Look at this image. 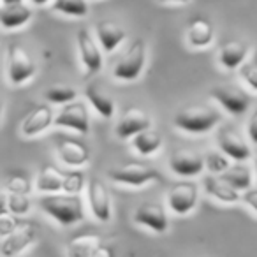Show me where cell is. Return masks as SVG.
Listing matches in <instances>:
<instances>
[{
    "label": "cell",
    "instance_id": "30bf717a",
    "mask_svg": "<svg viewBox=\"0 0 257 257\" xmlns=\"http://www.w3.org/2000/svg\"><path fill=\"white\" fill-rule=\"evenodd\" d=\"M168 208L175 215H189L199 201V187L194 182H180L168 190Z\"/></svg>",
    "mask_w": 257,
    "mask_h": 257
},
{
    "label": "cell",
    "instance_id": "f35d334b",
    "mask_svg": "<svg viewBox=\"0 0 257 257\" xmlns=\"http://www.w3.org/2000/svg\"><path fill=\"white\" fill-rule=\"evenodd\" d=\"M0 211H8V192H0Z\"/></svg>",
    "mask_w": 257,
    "mask_h": 257
},
{
    "label": "cell",
    "instance_id": "d590c367",
    "mask_svg": "<svg viewBox=\"0 0 257 257\" xmlns=\"http://www.w3.org/2000/svg\"><path fill=\"white\" fill-rule=\"evenodd\" d=\"M246 136H248L250 143L257 145V104L250 113L248 121H246Z\"/></svg>",
    "mask_w": 257,
    "mask_h": 257
},
{
    "label": "cell",
    "instance_id": "8992f818",
    "mask_svg": "<svg viewBox=\"0 0 257 257\" xmlns=\"http://www.w3.org/2000/svg\"><path fill=\"white\" fill-rule=\"evenodd\" d=\"M210 97L231 116H241L248 111L250 97L245 90L234 85H217L211 88Z\"/></svg>",
    "mask_w": 257,
    "mask_h": 257
},
{
    "label": "cell",
    "instance_id": "74e56055",
    "mask_svg": "<svg viewBox=\"0 0 257 257\" xmlns=\"http://www.w3.org/2000/svg\"><path fill=\"white\" fill-rule=\"evenodd\" d=\"M92 257H116V252H114V246L113 245L102 241L95 250H93Z\"/></svg>",
    "mask_w": 257,
    "mask_h": 257
},
{
    "label": "cell",
    "instance_id": "7c38bea8",
    "mask_svg": "<svg viewBox=\"0 0 257 257\" xmlns=\"http://www.w3.org/2000/svg\"><path fill=\"white\" fill-rule=\"evenodd\" d=\"M169 169L180 178H196L204 171V155L190 148H180L169 155Z\"/></svg>",
    "mask_w": 257,
    "mask_h": 257
},
{
    "label": "cell",
    "instance_id": "44dd1931",
    "mask_svg": "<svg viewBox=\"0 0 257 257\" xmlns=\"http://www.w3.org/2000/svg\"><path fill=\"white\" fill-rule=\"evenodd\" d=\"M34 11L25 2L22 4H0V27L4 30H18L32 20Z\"/></svg>",
    "mask_w": 257,
    "mask_h": 257
},
{
    "label": "cell",
    "instance_id": "e575fe53",
    "mask_svg": "<svg viewBox=\"0 0 257 257\" xmlns=\"http://www.w3.org/2000/svg\"><path fill=\"white\" fill-rule=\"evenodd\" d=\"M22 222L18 220V217L9 211H0V238H6L11 232H15L20 227Z\"/></svg>",
    "mask_w": 257,
    "mask_h": 257
},
{
    "label": "cell",
    "instance_id": "f546056e",
    "mask_svg": "<svg viewBox=\"0 0 257 257\" xmlns=\"http://www.w3.org/2000/svg\"><path fill=\"white\" fill-rule=\"evenodd\" d=\"M231 168V159L225 154H222L220 150H208L204 154V169L210 175L220 176L222 173H225Z\"/></svg>",
    "mask_w": 257,
    "mask_h": 257
},
{
    "label": "cell",
    "instance_id": "277c9868",
    "mask_svg": "<svg viewBox=\"0 0 257 257\" xmlns=\"http://www.w3.org/2000/svg\"><path fill=\"white\" fill-rule=\"evenodd\" d=\"M37 64L34 57L18 43H11L6 50V76L13 86L29 83L36 76Z\"/></svg>",
    "mask_w": 257,
    "mask_h": 257
},
{
    "label": "cell",
    "instance_id": "ac0fdd59",
    "mask_svg": "<svg viewBox=\"0 0 257 257\" xmlns=\"http://www.w3.org/2000/svg\"><path fill=\"white\" fill-rule=\"evenodd\" d=\"M95 37L104 53H113V51L127 39V30L121 25H118L116 22L100 20L95 25Z\"/></svg>",
    "mask_w": 257,
    "mask_h": 257
},
{
    "label": "cell",
    "instance_id": "2e32d148",
    "mask_svg": "<svg viewBox=\"0 0 257 257\" xmlns=\"http://www.w3.org/2000/svg\"><path fill=\"white\" fill-rule=\"evenodd\" d=\"M133 218L136 224L145 225L155 234H164L169 229V217L166 213V208L159 203H141L134 210Z\"/></svg>",
    "mask_w": 257,
    "mask_h": 257
},
{
    "label": "cell",
    "instance_id": "7402d4cb",
    "mask_svg": "<svg viewBox=\"0 0 257 257\" xmlns=\"http://www.w3.org/2000/svg\"><path fill=\"white\" fill-rule=\"evenodd\" d=\"M213 39L215 29L210 20L203 18V16H194L187 25V43H189V46L201 50V48L210 46Z\"/></svg>",
    "mask_w": 257,
    "mask_h": 257
},
{
    "label": "cell",
    "instance_id": "9a60e30c",
    "mask_svg": "<svg viewBox=\"0 0 257 257\" xmlns=\"http://www.w3.org/2000/svg\"><path fill=\"white\" fill-rule=\"evenodd\" d=\"M217 145H218V150L234 162H246L252 157L250 145L246 143L241 134L236 133L234 128L222 127L217 134Z\"/></svg>",
    "mask_w": 257,
    "mask_h": 257
},
{
    "label": "cell",
    "instance_id": "cb8c5ba5",
    "mask_svg": "<svg viewBox=\"0 0 257 257\" xmlns=\"http://www.w3.org/2000/svg\"><path fill=\"white\" fill-rule=\"evenodd\" d=\"M64 173L62 169H58L53 164L43 166V169L37 175L34 187H36L37 192L41 194H58L62 192V187H64Z\"/></svg>",
    "mask_w": 257,
    "mask_h": 257
},
{
    "label": "cell",
    "instance_id": "836d02e7",
    "mask_svg": "<svg viewBox=\"0 0 257 257\" xmlns=\"http://www.w3.org/2000/svg\"><path fill=\"white\" fill-rule=\"evenodd\" d=\"M32 210V203H30L29 196H22V194H11L8 192V211L16 217H23V215L30 213Z\"/></svg>",
    "mask_w": 257,
    "mask_h": 257
},
{
    "label": "cell",
    "instance_id": "8fae6325",
    "mask_svg": "<svg viewBox=\"0 0 257 257\" xmlns=\"http://www.w3.org/2000/svg\"><path fill=\"white\" fill-rule=\"evenodd\" d=\"M55 152H57V157L60 159L62 164H65L71 169L85 168L92 157L90 148L83 141L74 140V138H58L57 145H55Z\"/></svg>",
    "mask_w": 257,
    "mask_h": 257
},
{
    "label": "cell",
    "instance_id": "603a6c76",
    "mask_svg": "<svg viewBox=\"0 0 257 257\" xmlns=\"http://www.w3.org/2000/svg\"><path fill=\"white\" fill-rule=\"evenodd\" d=\"M203 189L208 196H211L213 199L220 201V203H224V204H236L238 201H241V194L232 189V187H229L225 182H222L218 176H213V175L204 176Z\"/></svg>",
    "mask_w": 257,
    "mask_h": 257
},
{
    "label": "cell",
    "instance_id": "1f68e13d",
    "mask_svg": "<svg viewBox=\"0 0 257 257\" xmlns=\"http://www.w3.org/2000/svg\"><path fill=\"white\" fill-rule=\"evenodd\" d=\"M86 176L85 171H79V169H71V171L64 173V187H62V192L64 194H74L79 196L83 192V189L86 187Z\"/></svg>",
    "mask_w": 257,
    "mask_h": 257
},
{
    "label": "cell",
    "instance_id": "9c48e42d",
    "mask_svg": "<svg viewBox=\"0 0 257 257\" xmlns=\"http://www.w3.org/2000/svg\"><path fill=\"white\" fill-rule=\"evenodd\" d=\"M53 125L62 128H69V131H74V133L86 136L90 133V114L85 102L72 100V102L62 106L60 111L55 114Z\"/></svg>",
    "mask_w": 257,
    "mask_h": 257
},
{
    "label": "cell",
    "instance_id": "e0dca14e",
    "mask_svg": "<svg viewBox=\"0 0 257 257\" xmlns=\"http://www.w3.org/2000/svg\"><path fill=\"white\" fill-rule=\"evenodd\" d=\"M55 123V113L50 104H39L36 106L27 118L22 121V136L37 138Z\"/></svg>",
    "mask_w": 257,
    "mask_h": 257
},
{
    "label": "cell",
    "instance_id": "8d00e7d4",
    "mask_svg": "<svg viewBox=\"0 0 257 257\" xmlns=\"http://www.w3.org/2000/svg\"><path fill=\"white\" fill-rule=\"evenodd\" d=\"M241 201L250 208L252 211L257 213V189H248L241 194Z\"/></svg>",
    "mask_w": 257,
    "mask_h": 257
},
{
    "label": "cell",
    "instance_id": "5b68a950",
    "mask_svg": "<svg viewBox=\"0 0 257 257\" xmlns=\"http://www.w3.org/2000/svg\"><path fill=\"white\" fill-rule=\"evenodd\" d=\"M107 176L111 182L118 183V185L133 187V189H141L148 183L162 180V175L157 169L147 164H140V162H128V164L109 169Z\"/></svg>",
    "mask_w": 257,
    "mask_h": 257
},
{
    "label": "cell",
    "instance_id": "d6a6232c",
    "mask_svg": "<svg viewBox=\"0 0 257 257\" xmlns=\"http://www.w3.org/2000/svg\"><path fill=\"white\" fill-rule=\"evenodd\" d=\"M238 71H239V78L243 79V83H245L250 90L257 92V50L252 57L246 58V62Z\"/></svg>",
    "mask_w": 257,
    "mask_h": 257
},
{
    "label": "cell",
    "instance_id": "7a4b0ae2",
    "mask_svg": "<svg viewBox=\"0 0 257 257\" xmlns=\"http://www.w3.org/2000/svg\"><path fill=\"white\" fill-rule=\"evenodd\" d=\"M39 208L64 227L85 220L83 201L74 194H44L39 199Z\"/></svg>",
    "mask_w": 257,
    "mask_h": 257
},
{
    "label": "cell",
    "instance_id": "d6986e66",
    "mask_svg": "<svg viewBox=\"0 0 257 257\" xmlns=\"http://www.w3.org/2000/svg\"><path fill=\"white\" fill-rule=\"evenodd\" d=\"M248 44L243 41L232 39L227 41L220 46L218 50V64L225 69V71H236L239 69L248 58Z\"/></svg>",
    "mask_w": 257,
    "mask_h": 257
},
{
    "label": "cell",
    "instance_id": "3957f363",
    "mask_svg": "<svg viewBox=\"0 0 257 257\" xmlns=\"http://www.w3.org/2000/svg\"><path fill=\"white\" fill-rule=\"evenodd\" d=\"M147 58H148L147 41L143 37H136L133 43L128 44L125 53L114 62L113 69H111V74H113V78L116 81H123V83L136 81L143 74L145 65H147Z\"/></svg>",
    "mask_w": 257,
    "mask_h": 257
},
{
    "label": "cell",
    "instance_id": "5bb4252c",
    "mask_svg": "<svg viewBox=\"0 0 257 257\" xmlns=\"http://www.w3.org/2000/svg\"><path fill=\"white\" fill-rule=\"evenodd\" d=\"M152 127V118L147 111L140 109V107H127L123 109L121 116L118 118L116 125H114V134L120 140H133L136 134L143 133L147 128Z\"/></svg>",
    "mask_w": 257,
    "mask_h": 257
},
{
    "label": "cell",
    "instance_id": "83f0119b",
    "mask_svg": "<svg viewBox=\"0 0 257 257\" xmlns=\"http://www.w3.org/2000/svg\"><path fill=\"white\" fill-rule=\"evenodd\" d=\"M51 9L71 18H85L90 11L88 0H53Z\"/></svg>",
    "mask_w": 257,
    "mask_h": 257
},
{
    "label": "cell",
    "instance_id": "52a82bcc",
    "mask_svg": "<svg viewBox=\"0 0 257 257\" xmlns=\"http://www.w3.org/2000/svg\"><path fill=\"white\" fill-rule=\"evenodd\" d=\"M76 44H78L79 62L85 67L86 74H97L104 67L102 48L97 43V37L88 29H81L76 34Z\"/></svg>",
    "mask_w": 257,
    "mask_h": 257
},
{
    "label": "cell",
    "instance_id": "ffe728a7",
    "mask_svg": "<svg viewBox=\"0 0 257 257\" xmlns=\"http://www.w3.org/2000/svg\"><path fill=\"white\" fill-rule=\"evenodd\" d=\"M85 99L90 102V106L99 113L100 118L111 120L116 113V104L114 99L99 85V83H88L85 86Z\"/></svg>",
    "mask_w": 257,
    "mask_h": 257
},
{
    "label": "cell",
    "instance_id": "484cf974",
    "mask_svg": "<svg viewBox=\"0 0 257 257\" xmlns=\"http://www.w3.org/2000/svg\"><path fill=\"white\" fill-rule=\"evenodd\" d=\"M162 134L159 131H155L154 127L147 128L143 133L136 134V136L131 140V145H133L134 152L143 157H150V155H155L159 150L162 148Z\"/></svg>",
    "mask_w": 257,
    "mask_h": 257
},
{
    "label": "cell",
    "instance_id": "4fadbf2b",
    "mask_svg": "<svg viewBox=\"0 0 257 257\" xmlns=\"http://www.w3.org/2000/svg\"><path fill=\"white\" fill-rule=\"evenodd\" d=\"M39 238V231L34 224L25 222L20 224V227L9 236H6L0 243V255L2 257H18L25 252L29 246H32Z\"/></svg>",
    "mask_w": 257,
    "mask_h": 257
},
{
    "label": "cell",
    "instance_id": "d4e9b609",
    "mask_svg": "<svg viewBox=\"0 0 257 257\" xmlns=\"http://www.w3.org/2000/svg\"><path fill=\"white\" fill-rule=\"evenodd\" d=\"M218 178L222 182H225L229 187H232L238 192H245V190L252 189L253 183V173L245 162H236L234 166L227 169L225 173H222Z\"/></svg>",
    "mask_w": 257,
    "mask_h": 257
},
{
    "label": "cell",
    "instance_id": "4316f807",
    "mask_svg": "<svg viewBox=\"0 0 257 257\" xmlns=\"http://www.w3.org/2000/svg\"><path fill=\"white\" fill-rule=\"evenodd\" d=\"M102 243V238L93 232L78 234L65 246V257H92L93 250Z\"/></svg>",
    "mask_w": 257,
    "mask_h": 257
},
{
    "label": "cell",
    "instance_id": "f1b7e54d",
    "mask_svg": "<svg viewBox=\"0 0 257 257\" xmlns=\"http://www.w3.org/2000/svg\"><path fill=\"white\" fill-rule=\"evenodd\" d=\"M44 99L48 100V104L65 106V104L78 99V90L69 85H53L44 92Z\"/></svg>",
    "mask_w": 257,
    "mask_h": 257
},
{
    "label": "cell",
    "instance_id": "ee69618b",
    "mask_svg": "<svg viewBox=\"0 0 257 257\" xmlns=\"http://www.w3.org/2000/svg\"><path fill=\"white\" fill-rule=\"evenodd\" d=\"M255 178H257V161H255Z\"/></svg>",
    "mask_w": 257,
    "mask_h": 257
},
{
    "label": "cell",
    "instance_id": "ab89813d",
    "mask_svg": "<svg viewBox=\"0 0 257 257\" xmlns=\"http://www.w3.org/2000/svg\"><path fill=\"white\" fill-rule=\"evenodd\" d=\"M29 2H30L32 6H36V8H44V6L51 4L53 0H29Z\"/></svg>",
    "mask_w": 257,
    "mask_h": 257
},
{
    "label": "cell",
    "instance_id": "60d3db41",
    "mask_svg": "<svg viewBox=\"0 0 257 257\" xmlns=\"http://www.w3.org/2000/svg\"><path fill=\"white\" fill-rule=\"evenodd\" d=\"M162 4H187L189 0H159Z\"/></svg>",
    "mask_w": 257,
    "mask_h": 257
},
{
    "label": "cell",
    "instance_id": "7bdbcfd3",
    "mask_svg": "<svg viewBox=\"0 0 257 257\" xmlns=\"http://www.w3.org/2000/svg\"><path fill=\"white\" fill-rule=\"evenodd\" d=\"M2 114H4V100L0 99V121H2Z\"/></svg>",
    "mask_w": 257,
    "mask_h": 257
},
{
    "label": "cell",
    "instance_id": "6da1fadb",
    "mask_svg": "<svg viewBox=\"0 0 257 257\" xmlns=\"http://www.w3.org/2000/svg\"><path fill=\"white\" fill-rule=\"evenodd\" d=\"M222 121V114L218 109L208 106V104H190L176 111L173 123L178 131L192 136L211 133Z\"/></svg>",
    "mask_w": 257,
    "mask_h": 257
},
{
    "label": "cell",
    "instance_id": "4dcf8cb0",
    "mask_svg": "<svg viewBox=\"0 0 257 257\" xmlns=\"http://www.w3.org/2000/svg\"><path fill=\"white\" fill-rule=\"evenodd\" d=\"M34 189V183L27 173L16 171L11 173L6 180V190L11 194H22V196H30Z\"/></svg>",
    "mask_w": 257,
    "mask_h": 257
},
{
    "label": "cell",
    "instance_id": "b9f144b4",
    "mask_svg": "<svg viewBox=\"0 0 257 257\" xmlns=\"http://www.w3.org/2000/svg\"><path fill=\"white\" fill-rule=\"evenodd\" d=\"M23 0H0V4H22Z\"/></svg>",
    "mask_w": 257,
    "mask_h": 257
},
{
    "label": "cell",
    "instance_id": "ba28073f",
    "mask_svg": "<svg viewBox=\"0 0 257 257\" xmlns=\"http://www.w3.org/2000/svg\"><path fill=\"white\" fill-rule=\"evenodd\" d=\"M86 201H88L90 211H92L93 218L99 222H109L111 220V194L109 189L106 187V183L102 182L97 176H92V178L86 182Z\"/></svg>",
    "mask_w": 257,
    "mask_h": 257
}]
</instances>
